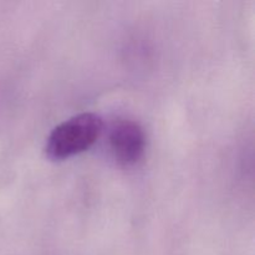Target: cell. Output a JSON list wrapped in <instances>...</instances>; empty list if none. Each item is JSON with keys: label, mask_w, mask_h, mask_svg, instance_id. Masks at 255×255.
<instances>
[{"label": "cell", "mask_w": 255, "mask_h": 255, "mask_svg": "<svg viewBox=\"0 0 255 255\" xmlns=\"http://www.w3.org/2000/svg\"><path fill=\"white\" fill-rule=\"evenodd\" d=\"M109 144L112 156L120 164L125 167L134 166L143 157L146 136L137 122L120 120L110 128Z\"/></svg>", "instance_id": "obj_2"}, {"label": "cell", "mask_w": 255, "mask_h": 255, "mask_svg": "<svg viewBox=\"0 0 255 255\" xmlns=\"http://www.w3.org/2000/svg\"><path fill=\"white\" fill-rule=\"evenodd\" d=\"M104 122L94 112H82L55 127L47 137L45 154L51 161H62L87 151L99 139Z\"/></svg>", "instance_id": "obj_1"}]
</instances>
